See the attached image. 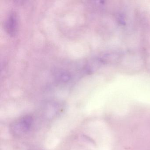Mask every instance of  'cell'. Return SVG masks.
I'll list each match as a JSON object with an SVG mask.
<instances>
[{"mask_svg": "<svg viewBox=\"0 0 150 150\" xmlns=\"http://www.w3.org/2000/svg\"><path fill=\"white\" fill-rule=\"evenodd\" d=\"M32 122L33 120L30 116H25L11 125V132L16 136L22 135L29 129Z\"/></svg>", "mask_w": 150, "mask_h": 150, "instance_id": "obj_1", "label": "cell"}, {"mask_svg": "<svg viewBox=\"0 0 150 150\" xmlns=\"http://www.w3.org/2000/svg\"><path fill=\"white\" fill-rule=\"evenodd\" d=\"M17 28V20L16 15L11 13L8 18L6 23L7 32L10 35H14Z\"/></svg>", "mask_w": 150, "mask_h": 150, "instance_id": "obj_2", "label": "cell"}]
</instances>
